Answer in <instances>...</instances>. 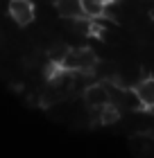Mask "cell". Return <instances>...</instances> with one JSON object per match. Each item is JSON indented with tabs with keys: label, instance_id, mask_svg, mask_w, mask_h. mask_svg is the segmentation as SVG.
Here are the masks:
<instances>
[{
	"label": "cell",
	"instance_id": "5",
	"mask_svg": "<svg viewBox=\"0 0 154 158\" xmlns=\"http://www.w3.org/2000/svg\"><path fill=\"white\" fill-rule=\"evenodd\" d=\"M55 11H57V18L70 20V23L84 18L82 16V2H79V0H59V2L55 5Z\"/></svg>",
	"mask_w": 154,
	"mask_h": 158
},
{
	"label": "cell",
	"instance_id": "1",
	"mask_svg": "<svg viewBox=\"0 0 154 158\" xmlns=\"http://www.w3.org/2000/svg\"><path fill=\"white\" fill-rule=\"evenodd\" d=\"M98 63V54L89 45H73L61 63V70L75 75V73H91L93 66Z\"/></svg>",
	"mask_w": 154,
	"mask_h": 158
},
{
	"label": "cell",
	"instance_id": "4",
	"mask_svg": "<svg viewBox=\"0 0 154 158\" xmlns=\"http://www.w3.org/2000/svg\"><path fill=\"white\" fill-rule=\"evenodd\" d=\"M131 90H134V95H136L138 102H141L143 109H152L154 106V77L152 75L143 77Z\"/></svg>",
	"mask_w": 154,
	"mask_h": 158
},
{
	"label": "cell",
	"instance_id": "6",
	"mask_svg": "<svg viewBox=\"0 0 154 158\" xmlns=\"http://www.w3.org/2000/svg\"><path fill=\"white\" fill-rule=\"evenodd\" d=\"M104 5L107 2H100V0H84L82 2V16L86 20L104 18Z\"/></svg>",
	"mask_w": 154,
	"mask_h": 158
},
{
	"label": "cell",
	"instance_id": "3",
	"mask_svg": "<svg viewBox=\"0 0 154 158\" xmlns=\"http://www.w3.org/2000/svg\"><path fill=\"white\" fill-rule=\"evenodd\" d=\"M82 102L86 104V109H91V111H100V109L111 106L107 86L104 84H98V81H95L93 86H89V88L82 93Z\"/></svg>",
	"mask_w": 154,
	"mask_h": 158
},
{
	"label": "cell",
	"instance_id": "7",
	"mask_svg": "<svg viewBox=\"0 0 154 158\" xmlns=\"http://www.w3.org/2000/svg\"><path fill=\"white\" fill-rule=\"evenodd\" d=\"M150 18H152V20H154V5H152V7H150Z\"/></svg>",
	"mask_w": 154,
	"mask_h": 158
},
{
	"label": "cell",
	"instance_id": "2",
	"mask_svg": "<svg viewBox=\"0 0 154 158\" xmlns=\"http://www.w3.org/2000/svg\"><path fill=\"white\" fill-rule=\"evenodd\" d=\"M7 14H9L11 23H16L18 27H27L36 18V7L32 2H27V0H14L7 7Z\"/></svg>",
	"mask_w": 154,
	"mask_h": 158
},
{
	"label": "cell",
	"instance_id": "8",
	"mask_svg": "<svg viewBox=\"0 0 154 158\" xmlns=\"http://www.w3.org/2000/svg\"><path fill=\"white\" fill-rule=\"evenodd\" d=\"M150 111V115H152V120H154V106H152V109H147Z\"/></svg>",
	"mask_w": 154,
	"mask_h": 158
}]
</instances>
